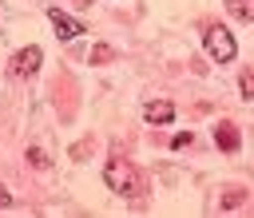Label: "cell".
I'll return each instance as SVG.
<instances>
[{
  "instance_id": "obj_6",
  "label": "cell",
  "mask_w": 254,
  "mask_h": 218,
  "mask_svg": "<svg viewBox=\"0 0 254 218\" xmlns=\"http://www.w3.org/2000/svg\"><path fill=\"white\" fill-rule=\"evenodd\" d=\"M143 119H147V123H171V119H175V107H171V103H147V107H143Z\"/></svg>"
},
{
  "instance_id": "obj_10",
  "label": "cell",
  "mask_w": 254,
  "mask_h": 218,
  "mask_svg": "<svg viewBox=\"0 0 254 218\" xmlns=\"http://www.w3.org/2000/svg\"><path fill=\"white\" fill-rule=\"evenodd\" d=\"M238 87H242V95H246V99H254V71H242Z\"/></svg>"
},
{
  "instance_id": "obj_8",
  "label": "cell",
  "mask_w": 254,
  "mask_h": 218,
  "mask_svg": "<svg viewBox=\"0 0 254 218\" xmlns=\"http://www.w3.org/2000/svg\"><path fill=\"white\" fill-rule=\"evenodd\" d=\"M111 55H115V52H111V48H107V44H95V48H91V55H87V59H91V63H107V59H111Z\"/></svg>"
},
{
  "instance_id": "obj_1",
  "label": "cell",
  "mask_w": 254,
  "mask_h": 218,
  "mask_svg": "<svg viewBox=\"0 0 254 218\" xmlns=\"http://www.w3.org/2000/svg\"><path fill=\"white\" fill-rule=\"evenodd\" d=\"M103 182H107L115 194H127V198H135V194L143 190V182H139L135 166H131V163H123V159H115V163H107V166H103Z\"/></svg>"
},
{
  "instance_id": "obj_9",
  "label": "cell",
  "mask_w": 254,
  "mask_h": 218,
  "mask_svg": "<svg viewBox=\"0 0 254 218\" xmlns=\"http://www.w3.org/2000/svg\"><path fill=\"white\" fill-rule=\"evenodd\" d=\"M28 159H32V166H52V159H48V151H40V147H28Z\"/></svg>"
},
{
  "instance_id": "obj_12",
  "label": "cell",
  "mask_w": 254,
  "mask_h": 218,
  "mask_svg": "<svg viewBox=\"0 0 254 218\" xmlns=\"http://www.w3.org/2000/svg\"><path fill=\"white\" fill-rule=\"evenodd\" d=\"M4 206H12V194H8V186H0V210Z\"/></svg>"
},
{
  "instance_id": "obj_5",
  "label": "cell",
  "mask_w": 254,
  "mask_h": 218,
  "mask_svg": "<svg viewBox=\"0 0 254 218\" xmlns=\"http://www.w3.org/2000/svg\"><path fill=\"white\" fill-rule=\"evenodd\" d=\"M214 143H218L222 151H238V147H242V135H238L234 123H218V127H214Z\"/></svg>"
},
{
  "instance_id": "obj_7",
  "label": "cell",
  "mask_w": 254,
  "mask_h": 218,
  "mask_svg": "<svg viewBox=\"0 0 254 218\" xmlns=\"http://www.w3.org/2000/svg\"><path fill=\"white\" fill-rule=\"evenodd\" d=\"M226 8H230V16L234 20H254V0H226Z\"/></svg>"
},
{
  "instance_id": "obj_2",
  "label": "cell",
  "mask_w": 254,
  "mask_h": 218,
  "mask_svg": "<svg viewBox=\"0 0 254 218\" xmlns=\"http://www.w3.org/2000/svg\"><path fill=\"white\" fill-rule=\"evenodd\" d=\"M202 48H206L210 59H218V63H230L234 52H238V48H234V36H230L222 24H210V28L202 32Z\"/></svg>"
},
{
  "instance_id": "obj_3",
  "label": "cell",
  "mask_w": 254,
  "mask_h": 218,
  "mask_svg": "<svg viewBox=\"0 0 254 218\" xmlns=\"http://www.w3.org/2000/svg\"><path fill=\"white\" fill-rule=\"evenodd\" d=\"M40 59H44V52H40L36 44H28V48H20V52L12 55V63H8V71H12L16 79H28V75H36V67H40Z\"/></svg>"
},
{
  "instance_id": "obj_4",
  "label": "cell",
  "mask_w": 254,
  "mask_h": 218,
  "mask_svg": "<svg viewBox=\"0 0 254 218\" xmlns=\"http://www.w3.org/2000/svg\"><path fill=\"white\" fill-rule=\"evenodd\" d=\"M48 20H52V28L60 32V40H75V36H83V24H79L75 16H67V12H60V8H48Z\"/></svg>"
},
{
  "instance_id": "obj_11",
  "label": "cell",
  "mask_w": 254,
  "mask_h": 218,
  "mask_svg": "<svg viewBox=\"0 0 254 218\" xmlns=\"http://www.w3.org/2000/svg\"><path fill=\"white\" fill-rule=\"evenodd\" d=\"M187 143H190V131H179V135L171 139V147H187Z\"/></svg>"
}]
</instances>
